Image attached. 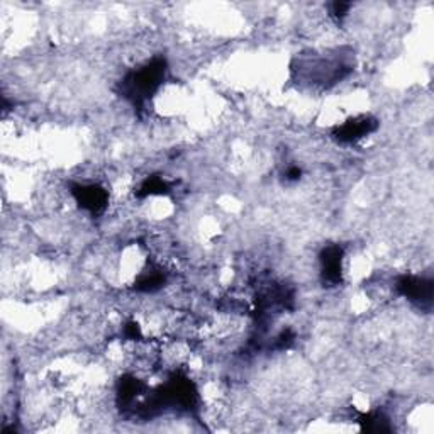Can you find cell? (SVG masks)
<instances>
[{
    "mask_svg": "<svg viewBox=\"0 0 434 434\" xmlns=\"http://www.w3.org/2000/svg\"><path fill=\"white\" fill-rule=\"evenodd\" d=\"M167 60L161 56L153 58L140 68L129 71L120 82V93L134 104V107H141L161 87L167 78Z\"/></svg>",
    "mask_w": 434,
    "mask_h": 434,
    "instance_id": "cell-1",
    "label": "cell"
},
{
    "mask_svg": "<svg viewBox=\"0 0 434 434\" xmlns=\"http://www.w3.org/2000/svg\"><path fill=\"white\" fill-rule=\"evenodd\" d=\"M397 290L409 302L423 311H431L433 307V280L426 277L404 275L397 280Z\"/></svg>",
    "mask_w": 434,
    "mask_h": 434,
    "instance_id": "cell-2",
    "label": "cell"
},
{
    "mask_svg": "<svg viewBox=\"0 0 434 434\" xmlns=\"http://www.w3.org/2000/svg\"><path fill=\"white\" fill-rule=\"evenodd\" d=\"M71 195L77 200L80 209L87 210L92 216L102 214L109 204V194L104 187L97 185V183H75L71 187Z\"/></svg>",
    "mask_w": 434,
    "mask_h": 434,
    "instance_id": "cell-3",
    "label": "cell"
},
{
    "mask_svg": "<svg viewBox=\"0 0 434 434\" xmlns=\"http://www.w3.org/2000/svg\"><path fill=\"white\" fill-rule=\"evenodd\" d=\"M344 249L339 244H328L319 254L321 280L328 287H336L343 281Z\"/></svg>",
    "mask_w": 434,
    "mask_h": 434,
    "instance_id": "cell-4",
    "label": "cell"
},
{
    "mask_svg": "<svg viewBox=\"0 0 434 434\" xmlns=\"http://www.w3.org/2000/svg\"><path fill=\"white\" fill-rule=\"evenodd\" d=\"M378 123L377 119L370 118V115H360V118H353L346 123H343L341 126H338L333 131V138L338 143H343V145H351V143H356L360 140H363L365 136H368L377 129Z\"/></svg>",
    "mask_w": 434,
    "mask_h": 434,
    "instance_id": "cell-5",
    "label": "cell"
},
{
    "mask_svg": "<svg viewBox=\"0 0 434 434\" xmlns=\"http://www.w3.org/2000/svg\"><path fill=\"white\" fill-rule=\"evenodd\" d=\"M143 392H145V386H143L141 380L133 377V375H124V377L119 380L118 401L123 407L133 405Z\"/></svg>",
    "mask_w": 434,
    "mask_h": 434,
    "instance_id": "cell-6",
    "label": "cell"
},
{
    "mask_svg": "<svg viewBox=\"0 0 434 434\" xmlns=\"http://www.w3.org/2000/svg\"><path fill=\"white\" fill-rule=\"evenodd\" d=\"M165 281H167V277H165L163 270H161V268L151 267L150 270H145L140 275V279L136 280L134 289L140 290V292H155V290L163 287Z\"/></svg>",
    "mask_w": 434,
    "mask_h": 434,
    "instance_id": "cell-7",
    "label": "cell"
},
{
    "mask_svg": "<svg viewBox=\"0 0 434 434\" xmlns=\"http://www.w3.org/2000/svg\"><path fill=\"white\" fill-rule=\"evenodd\" d=\"M358 423L363 431L368 433H386L391 431V424H388V419L382 413H368V414H361L358 418Z\"/></svg>",
    "mask_w": 434,
    "mask_h": 434,
    "instance_id": "cell-8",
    "label": "cell"
},
{
    "mask_svg": "<svg viewBox=\"0 0 434 434\" xmlns=\"http://www.w3.org/2000/svg\"><path fill=\"white\" fill-rule=\"evenodd\" d=\"M170 192V185L165 178L158 175L148 177L145 182L141 183L140 190H138V197H148V195H163Z\"/></svg>",
    "mask_w": 434,
    "mask_h": 434,
    "instance_id": "cell-9",
    "label": "cell"
},
{
    "mask_svg": "<svg viewBox=\"0 0 434 434\" xmlns=\"http://www.w3.org/2000/svg\"><path fill=\"white\" fill-rule=\"evenodd\" d=\"M350 7H351V4H344V2L331 4V16H333L334 19L341 21V19H344V17H346L348 11H350Z\"/></svg>",
    "mask_w": 434,
    "mask_h": 434,
    "instance_id": "cell-10",
    "label": "cell"
},
{
    "mask_svg": "<svg viewBox=\"0 0 434 434\" xmlns=\"http://www.w3.org/2000/svg\"><path fill=\"white\" fill-rule=\"evenodd\" d=\"M301 175H302V170L299 168V167H290L287 170V172H285V178H287V180H290V182L299 180V178H301Z\"/></svg>",
    "mask_w": 434,
    "mask_h": 434,
    "instance_id": "cell-11",
    "label": "cell"
}]
</instances>
